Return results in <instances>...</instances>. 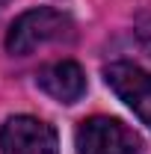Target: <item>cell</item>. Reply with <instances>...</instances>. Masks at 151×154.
<instances>
[{"mask_svg":"<svg viewBox=\"0 0 151 154\" xmlns=\"http://www.w3.org/2000/svg\"><path fill=\"white\" fill-rule=\"evenodd\" d=\"M77 151L80 154H139L142 139L119 119L92 116L77 128Z\"/></svg>","mask_w":151,"mask_h":154,"instance_id":"7a4b0ae2","label":"cell"},{"mask_svg":"<svg viewBox=\"0 0 151 154\" xmlns=\"http://www.w3.org/2000/svg\"><path fill=\"white\" fill-rule=\"evenodd\" d=\"M74 33V24L68 15H62L59 9H30L12 21L9 33H6V48L9 54L15 57H27L33 54L42 45H51V42H62Z\"/></svg>","mask_w":151,"mask_h":154,"instance_id":"6da1fadb","label":"cell"},{"mask_svg":"<svg viewBox=\"0 0 151 154\" xmlns=\"http://www.w3.org/2000/svg\"><path fill=\"white\" fill-rule=\"evenodd\" d=\"M36 83L45 95H51L59 104H74V101H80L86 95V74L71 59H59V62L45 65L39 71Z\"/></svg>","mask_w":151,"mask_h":154,"instance_id":"5b68a950","label":"cell"},{"mask_svg":"<svg viewBox=\"0 0 151 154\" xmlns=\"http://www.w3.org/2000/svg\"><path fill=\"white\" fill-rule=\"evenodd\" d=\"M0 154H59L57 131L33 116H12L0 128Z\"/></svg>","mask_w":151,"mask_h":154,"instance_id":"3957f363","label":"cell"},{"mask_svg":"<svg viewBox=\"0 0 151 154\" xmlns=\"http://www.w3.org/2000/svg\"><path fill=\"white\" fill-rule=\"evenodd\" d=\"M136 38H139V45L151 54V18H142V21H139V27H136Z\"/></svg>","mask_w":151,"mask_h":154,"instance_id":"8992f818","label":"cell"},{"mask_svg":"<svg viewBox=\"0 0 151 154\" xmlns=\"http://www.w3.org/2000/svg\"><path fill=\"white\" fill-rule=\"evenodd\" d=\"M104 80L116 92L119 101H125L133 113L151 128V74L131 62H113L104 68Z\"/></svg>","mask_w":151,"mask_h":154,"instance_id":"277c9868","label":"cell"}]
</instances>
